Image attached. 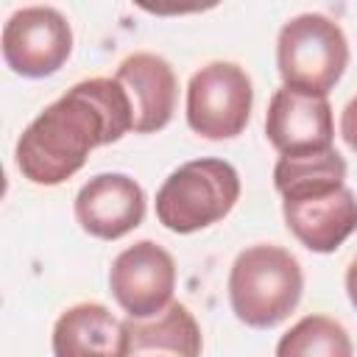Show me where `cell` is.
Returning <instances> with one entry per match:
<instances>
[{
  "label": "cell",
  "instance_id": "obj_18",
  "mask_svg": "<svg viewBox=\"0 0 357 357\" xmlns=\"http://www.w3.org/2000/svg\"><path fill=\"white\" fill-rule=\"evenodd\" d=\"M346 296H349L351 307L357 310V257H354L351 265L346 268Z\"/></svg>",
  "mask_w": 357,
  "mask_h": 357
},
{
  "label": "cell",
  "instance_id": "obj_12",
  "mask_svg": "<svg viewBox=\"0 0 357 357\" xmlns=\"http://www.w3.org/2000/svg\"><path fill=\"white\" fill-rule=\"evenodd\" d=\"M201 326L187 304L170 301L151 318L123 321V354H201Z\"/></svg>",
  "mask_w": 357,
  "mask_h": 357
},
{
  "label": "cell",
  "instance_id": "obj_4",
  "mask_svg": "<svg viewBox=\"0 0 357 357\" xmlns=\"http://www.w3.org/2000/svg\"><path fill=\"white\" fill-rule=\"evenodd\" d=\"M276 67L284 86L329 95L349 67V39L326 14H298L279 28Z\"/></svg>",
  "mask_w": 357,
  "mask_h": 357
},
{
  "label": "cell",
  "instance_id": "obj_14",
  "mask_svg": "<svg viewBox=\"0 0 357 357\" xmlns=\"http://www.w3.org/2000/svg\"><path fill=\"white\" fill-rule=\"evenodd\" d=\"M346 184V159L335 151H312V153H279L273 165V187L282 198L326 192Z\"/></svg>",
  "mask_w": 357,
  "mask_h": 357
},
{
  "label": "cell",
  "instance_id": "obj_7",
  "mask_svg": "<svg viewBox=\"0 0 357 357\" xmlns=\"http://www.w3.org/2000/svg\"><path fill=\"white\" fill-rule=\"evenodd\" d=\"M109 290L131 318H151L173 301L176 262L153 240L123 248L109 268Z\"/></svg>",
  "mask_w": 357,
  "mask_h": 357
},
{
  "label": "cell",
  "instance_id": "obj_15",
  "mask_svg": "<svg viewBox=\"0 0 357 357\" xmlns=\"http://www.w3.org/2000/svg\"><path fill=\"white\" fill-rule=\"evenodd\" d=\"M279 357H310V354H324V357H349L351 354V340L343 324L326 315H307L298 324H293L276 343Z\"/></svg>",
  "mask_w": 357,
  "mask_h": 357
},
{
  "label": "cell",
  "instance_id": "obj_11",
  "mask_svg": "<svg viewBox=\"0 0 357 357\" xmlns=\"http://www.w3.org/2000/svg\"><path fill=\"white\" fill-rule=\"evenodd\" d=\"M114 78L123 84L131 114H134V134H153L162 131L176 112L178 81L173 67L156 53H131L120 61Z\"/></svg>",
  "mask_w": 357,
  "mask_h": 357
},
{
  "label": "cell",
  "instance_id": "obj_1",
  "mask_svg": "<svg viewBox=\"0 0 357 357\" xmlns=\"http://www.w3.org/2000/svg\"><path fill=\"white\" fill-rule=\"evenodd\" d=\"M134 131L131 100L117 78H86L45 106L20 134L14 159L22 178L56 187L73 178L100 145Z\"/></svg>",
  "mask_w": 357,
  "mask_h": 357
},
{
  "label": "cell",
  "instance_id": "obj_10",
  "mask_svg": "<svg viewBox=\"0 0 357 357\" xmlns=\"http://www.w3.org/2000/svg\"><path fill=\"white\" fill-rule=\"evenodd\" d=\"M282 218L304 248L332 254L357 231V195L340 184L326 192L282 198Z\"/></svg>",
  "mask_w": 357,
  "mask_h": 357
},
{
  "label": "cell",
  "instance_id": "obj_2",
  "mask_svg": "<svg viewBox=\"0 0 357 357\" xmlns=\"http://www.w3.org/2000/svg\"><path fill=\"white\" fill-rule=\"evenodd\" d=\"M304 273L298 259L282 245H248L229 271V304L240 324L273 329L298 307Z\"/></svg>",
  "mask_w": 357,
  "mask_h": 357
},
{
  "label": "cell",
  "instance_id": "obj_6",
  "mask_svg": "<svg viewBox=\"0 0 357 357\" xmlns=\"http://www.w3.org/2000/svg\"><path fill=\"white\" fill-rule=\"evenodd\" d=\"M73 53V28L50 6L14 11L3 25V61L22 78H47L59 73Z\"/></svg>",
  "mask_w": 357,
  "mask_h": 357
},
{
  "label": "cell",
  "instance_id": "obj_9",
  "mask_svg": "<svg viewBox=\"0 0 357 357\" xmlns=\"http://www.w3.org/2000/svg\"><path fill=\"white\" fill-rule=\"evenodd\" d=\"M145 190L126 173H98L75 195L78 226L98 240H120L145 220Z\"/></svg>",
  "mask_w": 357,
  "mask_h": 357
},
{
  "label": "cell",
  "instance_id": "obj_8",
  "mask_svg": "<svg viewBox=\"0 0 357 357\" xmlns=\"http://www.w3.org/2000/svg\"><path fill=\"white\" fill-rule=\"evenodd\" d=\"M265 137L276 153H312L335 148V120L326 95L284 86L271 95Z\"/></svg>",
  "mask_w": 357,
  "mask_h": 357
},
{
  "label": "cell",
  "instance_id": "obj_17",
  "mask_svg": "<svg viewBox=\"0 0 357 357\" xmlns=\"http://www.w3.org/2000/svg\"><path fill=\"white\" fill-rule=\"evenodd\" d=\"M340 137L343 142L357 153V95L343 106L340 112Z\"/></svg>",
  "mask_w": 357,
  "mask_h": 357
},
{
  "label": "cell",
  "instance_id": "obj_3",
  "mask_svg": "<svg viewBox=\"0 0 357 357\" xmlns=\"http://www.w3.org/2000/svg\"><path fill=\"white\" fill-rule=\"evenodd\" d=\"M240 198V173L226 159H190L156 192V218L173 234H192L223 220Z\"/></svg>",
  "mask_w": 357,
  "mask_h": 357
},
{
  "label": "cell",
  "instance_id": "obj_5",
  "mask_svg": "<svg viewBox=\"0 0 357 357\" xmlns=\"http://www.w3.org/2000/svg\"><path fill=\"white\" fill-rule=\"evenodd\" d=\"M254 106L248 73L234 61H209L187 84V126L204 139H234Z\"/></svg>",
  "mask_w": 357,
  "mask_h": 357
},
{
  "label": "cell",
  "instance_id": "obj_13",
  "mask_svg": "<svg viewBox=\"0 0 357 357\" xmlns=\"http://www.w3.org/2000/svg\"><path fill=\"white\" fill-rule=\"evenodd\" d=\"M53 354H103L123 357V321L98 301H81L67 307L53 324Z\"/></svg>",
  "mask_w": 357,
  "mask_h": 357
},
{
  "label": "cell",
  "instance_id": "obj_16",
  "mask_svg": "<svg viewBox=\"0 0 357 357\" xmlns=\"http://www.w3.org/2000/svg\"><path fill=\"white\" fill-rule=\"evenodd\" d=\"M137 8L153 17H184V14H204L218 8L223 0H131Z\"/></svg>",
  "mask_w": 357,
  "mask_h": 357
}]
</instances>
